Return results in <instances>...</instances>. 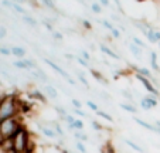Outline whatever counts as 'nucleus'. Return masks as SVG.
Here are the masks:
<instances>
[{
  "label": "nucleus",
  "mask_w": 160,
  "mask_h": 153,
  "mask_svg": "<svg viewBox=\"0 0 160 153\" xmlns=\"http://www.w3.org/2000/svg\"><path fill=\"white\" fill-rule=\"evenodd\" d=\"M89 72H91V75H92V77H94V78L97 79L98 82H101V84L106 85V87L109 85V81L106 79V77H105V75H103L101 71H98V69H95V68H92V67H91V68H89Z\"/></svg>",
  "instance_id": "nucleus-11"
},
{
  "label": "nucleus",
  "mask_w": 160,
  "mask_h": 153,
  "mask_svg": "<svg viewBox=\"0 0 160 153\" xmlns=\"http://www.w3.org/2000/svg\"><path fill=\"white\" fill-rule=\"evenodd\" d=\"M36 104L34 102H28V101H21L20 96H18V109H20V115H27L30 114L34 109Z\"/></svg>",
  "instance_id": "nucleus-6"
},
{
  "label": "nucleus",
  "mask_w": 160,
  "mask_h": 153,
  "mask_svg": "<svg viewBox=\"0 0 160 153\" xmlns=\"http://www.w3.org/2000/svg\"><path fill=\"white\" fill-rule=\"evenodd\" d=\"M111 18H112V20H116V21H121V18H119L116 14H112V16H111Z\"/></svg>",
  "instance_id": "nucleus-54"
},
{
  "label": "nucleus",
  "mask_w": 160,
  "mask_h": 153,
  "mask_svg": "<svg viewBox=\"0 0 160 153\" xmlns=\"http://www.w3.org/2000/svg\"><path fill=\"white\" fill-rule=\"evenodd\" d=\"M82 26H84V28H85L87 31H91V30H92V24H91L88 20H84V21H82Z\"/></svg>",
  "instance_id": "nucleus-45"
},
{
  "label": "nucleus",
  "mask_w": 160,
  "mask_h": 153,
  "mask_svg": "<svg viewBox=\"0 0 160 153\" xmlns=\"http://www.w3.org/2000/svg\"><path fill=\"white\" fill-rule=\"evenodd\" d=\"M0 87H3V81L2 79H0Z\"/></svg>",
  "instance_id": "nucleus-59"
},
{
  "label": "nucleus",
  "mask_w": 160,
  "mask_h": 153,
  "mask_svg": "<svg viewBox=\"0 0 160 153\" xmlns=\"http://www.w3.org/2000/svg\"><path fill=\"white\" fill-rule=\"evenodd\" d=\"M87 106L91 109V111H94V112H98V111H99L98 105L95 104V102H92V101H87Z\"/></svg>",
  "instance_id": "nucleus-37"
},
{
  "label": "nucleus",
  "mask_w": 160,
  "mask_h": 153,
  "mask_svg": "<svg viewBox=\"0 0 160 153\" xmlns=\"http://www.w3.org/2000/svg\"><path fill=\"white\" fill-rule=\"evenodd\" d=\"M91 125H92V128H94L97 132H102V130L108 129V128H105V126H103L102 123H99L98 120H91Z\"/></svg>",
  "instance_id": "nucleus-25"
},
{
  "label": "nucleus",
  "mask_w": 160,
  "mask_h": 153,
  "mask_svg": "<svg viewBox=\"0 0 160 153\" xmlns=\"http://www.w3.org/2000/svg\"><path fill=\"white\" fill-rule=\"evenodd\" d=\"M12 140H13V150H14L16 153L26 152L27 146L31 142V133H30V130L26 128L24 123L20 126V129L16 132V135L13 136Z\"/></svg>",
  "instance_id": "nucleus-3"
},
{
  "label": "nucleus",
  "mask_w": 160,
  "mask_h": 153,
  "mask_svg": "<svg viewBox=\"0 0 160 153\" xmlns=\"http://www.w3.org/2000/svg\"><path fill=\"white\" fill-rule=\"evenodd\" d=\"M13 67H16V68L18 69H28L27 64H26L24 60H17V61H13ZM30 71V69H28Z\"/></svg>",
  "instance_id": "nucleus-24"
},
{
  "label": "nucleus",
  "mask_w": 160,
  "mask_h": 153,
  "mask_svg": "<svg viewBox=\"0 0 160 153\" xmlns=\"http://www.w3.org/2000/svg\"><path fill=\"white\" fill-rule=\"evenodd\" d=\"M132 43H133V44H136L138 47H140V48H145L146 47V43H143L139 37H132Z\"/></svg>",
  "instance_id": "nucleus-35"
},
{
  "label": "nucleus",
  "mask_w": 160,
  "mask_h": 153,
  "mask_svg": "<svg viewBox=\"0 0 160 153\" xmlns=\"http://www.w3.org/2000/svg\"><path fill=\"white\" fill-rule=\"evenodd\" d=\"M41 2H42V4H44L47 9L52 10V12H58L57 6H55V3H54V0H41Z\"/></svg>",
  "instance_id": "nucleus-22"
},
{
  "label": "nucleus",
  "mask_w": 160,
  "mask_h": 153,
  "mask_svg": "<svg viewBox=\"0 0 160 153\" xmlns=\"http://www.w3.org/2000/svg\"><path fill=\"white\" fill-rule=\"evenodd\" d=\"M91 10L95 13V14H101L102 13V6L99 3H92L91 4Z\"/></svg>",
  "instance_id": "nucleus-32"
},
{
  "label": "nucleus",
  "mask_w": 160,
  "mask_h": 153,
  "mask_svg": "<svg viewBox=\"0 0 160 153\" xmlns=\"http://www.w3.org/2000/svg\"><path fill=\"white\" fill-rule=\"evenodd\" d=\"M60 153H70V150H67V149H61Z\"/></svg>",
  "instance_id": "nucleus-57"
},
{
  "label": "nucleus",
  "mask_w": 160,
  "mask_h": 153,
  "mask_svg": "<svg viewBox=\"0 0 160 153\" xmlns=\"http://www.w3.org/2000/svg\"><path fill=\"white\" fill-rule=\"evenodd\" d=\"M31 77H33L36 81H41V82H48V81H51V79H50V77L45 74V72L42 71L41 68L31 69Z\"/></svg>",
  "instance_id": "nucleus-9"
},
{
  "label": "nucleus",
  "mask_w": 160,
  "mask_h": 153,
  "mask_svg": "<svg viewBox=\"0 0 160 153\" xmlns=\"http://www.w3.org/2000/svg\"><path fill=\"white\" fill-rule=\"evenodd\" d=\"M6 34H7V31H6V27H0V38H4L6 37Z\"/></svg>",
  "instance_id": "nucleus-47"
},
{
  "label": "nucleus",
  "mask_w": 160,
  "mask_h": 153,
  "mask_svg": "<svg viewBox=\"0 0 160 153\" xmlns=\"http://www.w3.org/2000/svg\"><path fill=\"white\" fill-rule=\"evenodd\" d=\"M101 23H102V26H105V27L108 28L109 31H112V30H113V28H115V26H113V24H112L111 21H108V20H102V21H101Z\"/></svg>",
  "instance_id": "nucleus-42"
},
{
  "label": "nucleus",
  "mask_w": 160,
  "mask_h": 153,
  "mask_svg": "<svg viewBox=\"0 0 160 153\" xmlns=\"http://www.w3.org/2000/svg\"><path fill=\"white\" fill-rule=\"evenodd\" d=\"M99 4L103 7H111V4H109V0H99Z\"/></svg>",
  "instance_id": "nucleus-50"
},
{
  "label": "nucleus",
  "mask_w": 160,
  "mask_h": 153,
  "mask_svg": "<svg viewBox=\"0 0 160 153\" xmlns=\"http://www.w3.org/2000/svg\"><path fill=\"white\" fill-rule=\"evenodd\" d=\"M72 112L77 115V116H82V118H87L88 114L87 112H84L82 109H77V108H72Z\"/></svg>",
  "instance_id": "nucleus-40"
},
{
  "label": "nucleus",
  "mask_w": 160,
  "mask_h": 153,
  "mask_svg": "<svg viewBox=\"0 0 160 153\" xmlns=\"http://www.w3.org/2000/svg\"><path fill=\"white\" fill-rule=\"evenodd\" d=\"M42 24H44V27L47 28L48 31H51V33H54V31H55V30H54V26H52V24L50 23L48 20H42Z\"/></svg>",
  "instance_id": "nucleus-39"
},
{
  "label": "nucleus",
  "mask_w": 160,
  "mask_h": 153,
  "mask_svg": "<svg viewBox=\"0 0 160 153\" xmlns=\"http://www.w3.org/2000/svg\"><path fill=\"white\" fill-rule=\"evenodd\" d=\"M27 96L28 99H31V101L34 102H40V104H42V105H47L48 104V98H47V95H45L42 91L37 89V88H33V89H30L27 92Z\"/></svg>",
  "instance_id": "nucleus-4"
},
{
  "label": "nucleus",
  "mask_w": 160,
  "mask_h": 153,
  "mask_svg": "<svg viewBox=\"0 0 160 153\" xmlns=\"http://www.w3.org/2000/svg\"><path fill=\"white\" fill-rule=\"evenodd\" d=\"M154 37H156V41L159 43V41H160V31L154 30Z\"/></svg>",
  "instance_id": "nucleus-53"
},
{
  "label": "nucleus",
  "mask_w": 160,
  "mask_h": 153,
  "mask_svg": "<svg viewBox=\"0 0 160 153\" xmlns=\"http://www.w3.org/2000/svg\"><path fill=\"white\" fill-rule=\"evenodd\" d=\"M23 125V119L21 115H17L14 118H9V119L0 122V139L6 140V139H13L20 126Z\"/></svg>",
  "instance_id": "nucleus-2"
},
{
  "label": "nucleus",
  "mask_w": 160,
  "mask_h": 153,
  "mask_svg": "<svg viewBox=\"0 0 160 153\" xmlns=\"http://www.w3.org/2000/svg\"><path fill=\"white\" fill-rule=\"evenodd\" d=\"M13 3H18V4H23V2H24V0H12Z\"/></svg>",
  "instance_id": "nucleus-55"
},
{
  "label": "nucleus",
  "mask_w": 160,
  "mask_h": 153,
  "mask_svg": "<svg viewBox=\"0 0 160 153\" xmlns=\"http://www.w3.org/2000/svg\"><path fill=\"white\" fill-rule=\"evenodd\" d=\"M99 96H101V99H105V101H112V96L108 92H101Z\"/></svg>",
  "instance_id": "nucleus-46"
},
{
  "label": "nucleus",
  "mask_w": 160,
  "mask_h": 153,
  "mask_svg": "<svg viewBox=\"0 0 160 153\" xmlns=\"http://www.w3.org/2000/svg\"><path fill=\"white\" fill-rule=\"evenodd\" d=\"M75 61L79 64V65H82V67H85V68H91V65H89V63H88L85 58H82V57H79V55H77L75 57Z\"/></svg>",
  "instance_id": "nucleus-31"
},
{
  "label": "nucleus",
  "mask_w": 160,
  "mask_h": 153,
  "mask_svg": "<svg viewBox=\"0 0 160 153\" xmlns=\"http://www.w3.org/2000/svg\"><path fill=\"white\" fill-rule=\"evenodd\" d=\"M81 55H82V58H85L87 61H89V60H91V55L88 54V53H87L85 50H82V51H81Z\"/></svg>",
  "instance_id": "nucleus-48"
},
{
  "label": "nucleus",
  "mask_w": 160,
  "mask_h": 153,
  "mask_svg": "<svg viewBox=\"0 0 160 153\" xmlns=\"http://www.w3.org/2000/svg\"><path fill=\"white\" fill-rule=\"evenodd\" d=\"M67 82H68V84H70V85H72V87H77V82L74 81L72 78H68V79H67Z\"/></svg>",
  "instance_id": "nucleus-52"
},
{
  "label": "nucleus",
  "mask_w": 160,
  "mask_h": 153,
  "mask_svg": "<svg viewBox=\"0 0 160 153\" xmlns=\"http://www.w3.org/2000/svg\"><path fill=\"white\" fill-rule=\"evenodd\" d=\"M54 111L58 114V116L60 118H62V116H67L68 115V112H67V109L64 108V106H61V105H55L54 106Z\"/></svg>",
  "instance_id": "nucleus-28"
},
{
  "label": "nucleus",
  "mask_w": 160,
  "mask_h": 153,
  "mask_svg": "<svg viewBox=\"0 0 160 153\" xmlns=\"http://www.w3.org/2000/svg\"><path fill=\"white\" fill-rule=\"evenodd\" d=\"M75 147H77V150H78L79 153H88L87 152V147H85V145H84V142L77 140L75 142Z\"/></svg>",
  "instance_id": "nucleus-33"
},
{
  "label": "nucleus",
  "mask_w": 160,
  "mask_h": 153,
  "mask_svg": "<svg viewBox=\"0 0 160 153\" xmlns=\"http://www.w3.org/2000/svg\"><path fill=\"white\" fill-rule=\"evenodd\" d=\"M23 60L26 61V64H27V67H28V69H37L38 68V65H37V63H36V60H33V58H23Z\"/></svg>",
  "instance_id": "nucleus-27"
},
{
  "label": "nucleus",
  "mask_w": 160,
  "mask_h": 153,
  "mask_svg": "<svg viewBox=\"0 0 160 153\" xmlns=\"http://www.w3.org/2000/svg\"><path fill=\"white\" fill-rule=\"evenodd\" d=\"M136 2H139V3H143V2H146V0H136Z\"/></svg>",
  "instance_id": "nucleus-58"
},
{
  "label": "nucleus",
  "mask_w": 160,
  "mask_h": 153,
  "mask_svg": "<svg viewBox=\"0 0 160 153\" xmlns=\"http://www.w3.org/2000/svg\"><path fill=\"white\" fill-rule=\"evenodd\" d=\"M20 115L18 109V95L16 94H4L0 96V122Z\"/></svg>",
  "instance_id": "nucleus-1"
},
{
  "label": "nucleus",
  "mask_w": 160,
  "mask_h": 153,
  "mask_svg": "<svg viewBox=\"0 0 160 153\" xmlns=\"http://www.w3.org/2000/svg\"><path fill=\"white\" fill-rule=\"evenodd\" d=\"M77 78H78V81L81 82V84L84 85L85 88H89V82H88V79L85 78V75H84V74H81V71L77 72Z\"/></svg>",
  "instance_id": "nucleus-26"
},
{
  "label": "nucleus",
  "mask_w": 160,
  "mask_h": 153,
  "mask_svg": "<svg viewBox=\"0 0 160 153\" xmlns=\"http://www.w3.org/2000/svg\"><path fill=\"white\" fill-rule=\"evenodd\" d=\"M2 3H3L6 7H9V9H12V7H13V2H12V0H3Z\"/></svg>",
  "instance_id": "nucleus-49"
},
{
  "label": "nucleus",
  "mask_w": 160,
  "mask_h": 153,
  "mask_svg": "<svg viewBox=\"0 0 160 153\" xmlns=\"http://www.w3.org/2000/svg\"><path fill=\"white\" fill-rule=\"evenodd\" d=\"M37 125H38L40 130H41V133L44 136H47V138H50V139H57L58 138V135L55 133V130L52 129L51 126L45 125V123H41V122H37Z\"/></svg>",
  "instance_id": "nucleus-7"
},
{
  "label": "nucleus",
  "mask_w": 160,
  "mask_h": 153,
  "mask_svg": "<svg viewBox=\"0 0 160 153\" xmlns=\"http://www.w3.org/2000/svg\"><path fill=\"white\" fill-rule=\"evenodd\" d=\"M153 125H154V126H157V128H160V120H154Z\"/></svg>",
  "instance_id": "nucleus-56"
},
{
  "label": "nucleus",
  "mask_w": 160,
  "mask_h": 153,
  "mask_svg": "<svg viewBox=\"0 0 160 153\" xmlns=\"http://www.w3.org/2000/svg\"><path fill=\"white\" fill-rule=\"evenodd\" d=\"M21 18H23V21H24V23H27L28 26H31V27H36V26H37V20H36V18H33L31 16L26 14V16H23Z\"/></svg>",
  "instance_id": "nucleus-23"
},
{
  "label": "nucleus",
  "mask_w": 160,
  "mask_h": 153,
  "mask_svg": "<svg viewBox=\"0 0 160 153\" xmlns=\"http://www.w3.org/2000/svg\"><path fill=\"white\" fill-rule=\"evenodd\" d=\"M51 34H52V38H54L55 41H62V40H64L62 33H60V31H57V30H55L54 33H51Z\"/></svg>",
  "instance_id": "nucleus-38"
},
{
  "label": "nucleus",
  "mask_w": 160,
  "mask_h": 153,
  "mask_svg": "<svg viewBox=\"0 0 160 153\" xmlns=\"http://www.w3.org/2000/svg\"><path fill=\"white\" fill-rule=\"evenodd\" d=\"M143 99H146V101L150 104L152 108H156V106L159 105V98H157V96H154V95H152V94H148V95H146Z\"/></svg>",
  "instance_id": "nucleus-19"
},
{
  "label": "nucleus",
  "mask_w": 160,
  "mask_h": 153,
  "mask_svg": "<svg viewBox=\"0 0 160 153\" xmlns=\"http://www.w3.org/2000/svg\"><path fill=\"white\" fill-rule=\"evenodd\" d=\"M74 138L79 142H84V143L85 142H89V136L85 135L82 130H75V132H74Z\"/></svg>",
  "instance_id": "nucleus-18"
},
{
  "label": "nucleus",
  "mask_w": 160,
  "mask_h": 153,
  "mask_svg": "<svg viewBox=\"0 0 160 153\" xmlns=\"http://www.w3.org/2000/svg\"><path fill=\"white\" fill-rule=\"evenodd\" d=\"M146 38L152 43V44H156V37H154V28H149L148 33H146Z\"/></svg>",
  "instance_id": "nucleus-29"
},
{
  "label": "nucleus",
  "mask_w": 160,
  "mask_h": 153,
  "mask_svg": "<svg viewBox=\"0 0 160 153\" xmlns=\"http://www.w3.org/2000/svg\"><path fill=\"white\" fill-rule=\"evenodd\" d=\"M140 108L143 109V111H149V109H152V106H150V104H149L146 99H140Z\"/></svg>",
  "instance_id": "nucleus-36"
},
{
  "label": "nucleus",
  "mask_w": 160,
  "mask_h": 153,
  "mask_svg": "<svg viewBox=\"0 0 160 153\" xmlns=\"http://www.w3.org/2000/svg\"><path fill=\"white\" fill-rule=\"evenodd\" d=\"M42 92L47 95L48 99H58V91L54 85L51 84H44L42 85Z\"/></svg>",
  "instance_id": "nucleus-8"
},
{
  "label": "nucleus",
  "mask_w": 160,
  "mask_h": 153,
  "mask_svg": "<svg viewBox=\"0 0 160 153\" xmlns=\"http://www.w3.org/2000/svg\"><path fill=\"white\" fill-rule=\"evenodd\" d=\"M149 55H150V67H152V69H153L154 72H157V74H160V67H159V64H157V53L156 51H150Z\"/></svg>",
  "instance_id": "nucleus-14"
},
{
  "label": "nucleus",
  "mask_w": 160,
  "mask_h": 153,
  "mask_svg": "<svg viewBox=\"0 0 160 153\" xmlns=\"http://www.w3.org/2000/svg\"><path fill=\"white\" fill-rule=\"evenodd\" d=\"M119 106L123 111L129 112V114H139V108L136 105H133V104H130V102H122V104H119Z\"/></svg>",
  "instance_id": "nucleus-13"
},
{
  "label": "nucleus",
  "mask_w": 160,
  "mask_h": 153,
  "mask_svg": "<svg viewBox=\"0 0 160 153\" xmlns=\"http://www.w3.org/2000/svg\"><path fill=\"white\" fill-rule=\"evenodd\" d=\"M129 51L132 53L133 55H135L136 58H140V57H142V53H143L142 48L138 47V45L133 44V43H130V44H129Z\"/></svg>",
  "instance_id": "nucleus-17"
},
{
  "label": "nucleus",
  "mask_w": 160,
  "mask_h": 153,
  "mask_svg": "<svg viewBox=\"0 0 160 153\" xmlns=\"http://www.w3.org/2000/svg\"><path fill=\"white\" fill-rule=\"evenodd\" d=\"M60 119H61V120H64V122H67V123H68V125H71V123H74V122H75V119H77V118H75V116H72V115H70V114H68V115H67V116H62V118H60Z\"/></svg>",
  "instance_id": "nucleus-34"
},
{
  "label": "nucleus",
  "mask_w": 160,
  "mask_h": 153,
  "mask_svg": "<svg viewBox=\"0 0 160 153\" xmlns=\"http://www.w3.org/2000/svg\"><path fill=\"white\" fill-rule=\"evenodd\" d=\"M95 114L98 115V116H101L102 119H105V120H108V122H111V123H113L115 122V119L111 116V115L108 114V112H105V111H98V112H95Z\"/></svg>",
  "instance_id": "nucleus-21"
},
{
  "label": "nucleus",
  "mask_w": 160,
  "mask_h": 153,
  "mask_svg": "<svg viewBox=\"0 0 160 153\" xmlns=\"http://www.w3.org/2000/svg\"><path fill=\"white\" fill-rule=\"evenodd\" d=\"M99 50H101V53H102V54L108 55V57L113 58V60H121V55H119L115 50H112V48H109L108 45L102 44V43H101V44H99Z\"/></svg>",
  "instance_id": "nucleus-10"
},
{
  "label": "nucleus",
  "mask_w": 160,
  "mask_h": 153,
  "mask_svg": "<svg viewBox=\"0 0 160 153\" xmlns=\"http://www.w3.org/2000/svg\"><path fill=\"white\" fill-rule=\"evenodd\" d=\"M101 153H116V152H115V147L112 146V143L108 140L102 147H101Z\"/></svg>",
  "instance_id": "nucleus-20"
},
{
  "label": "nucleus",
  "mask_w": 160,
  "mask_h": 153,
  "mask_svg": "<svg viewBox=\"0 0 160 153\" xmlns=\"http://www.w3.org/2000/svg\"><path fill=\"white\" fill-rule=\"evenodd\" d=\"M26 54H27V51H26L24 47H20V45L12 47V55H14V57L18 58V60H23V58L26 57Z\"/></svg>",
  "instance_id": "nucleus-12"
},
{
  "label": "nucleus",
  "mask_w": 160,
  "mask_h": 153,
  "mask_svg": "<svg viewBox=\"0 0 160 153\" xmlns=\"http://www.w3.org/2000/svg\"><path fill=\"white\" fill-rule=\"evenodd\" d=\"M65 58H67V60H71V61H74V60H75V55H72V54H68V53H65Z\"/></svg>",
  "instance_id": "nucleus-51"
},
{
  "label": "nucleus",
  "mask_w": 160,
  "mask_h": 153,
  "mask_svg": "<svg viewBox=\"0 0 160 153\" xmlns=\"http://www.w3.org/2000/svg\"><path fill=\"white\" fill-rule=\"evenodd\" d=\"M84 128H85L84 122H82L81 119H78V118L75 119V122H74V123L68 125V130H70V132H75V130H84Z\"/></svg>",
  "instance_id": "nucleus-15"
},
{
  "label": "nucleus",
  "mask_w": 160,
  "mask_h": 153,
  "mask_svg": "<svg viewBox=\"0 0 160 153\" xmlns=\"http://www.w3.org/2000/svg\"><path fill=\"white\" fill-rule=\"evenodd\" d=\"M125 143H126L129 147H132L133 150H136L138 153H145V149H143L142 146H139V145L136 143V142L130 140V139H125Z\"/></svg>",
  "instance_id": "nucleus-16"
},
{
  "label": "nucleus",
  "mask_w": 160,
  "mask_h": 153,
  "mask_svg": "<svg viewBox=\"0 0 160 153\" xmlns=\"http://www.w3.org/2000/svg\"><path fill=\"white\" fill-rule=\"evenodd\" d=\"M0 54L12 55V48H9V47H0Z\"/></svg>",
  "instance_id": "nucleus-43"
},
{
  "label": "nucleus",
  "mask_w": 160,
  "mask_h": 153,
  "mask_svg": "<svg viewBox=\"0 0 160 153\" xmlns=\"http://www.w3.org/2000/svg\"><path fill=\"white\" fill-rule=\"evenodd\" d=\"M71 104H72V106H74V108H77V109H81L82 108V102L79 101V99L72 98V99H71Z\"/></svg>",
  "instance_id": "nucleus-41"
},
{
  "label": "nucleus",
  "mask_w": 160,
  "mask_h": 153,
  "mask_svg": "<svg viewBox=\"0 0 160 153\" xmlns=\"http://www.w3.org/2000/svg\"><path fill=\"white\" fill-rule=\"evenodd\" d=\"M119 92H121V95L123 96V98H126L128 101L130 102V104H133V101H135V98H133V96H132V94H130L129 91H126V89H121V91H119Z\"/></svg>",
  "instance_id": "nucleus-30"
},
{
  "label": "nucleus",
  "mask_w": 160,
  "mask_h": 153,
  "mask_svg": "<svg viewBox=\"0 0 160 153\" xmlns=\"http://www.w3.org/2000/svg\"><path fill=\"white\" fill-rule=\"evenodd\" d=\"M111 34H112V37H115L116 40H119V38H121V30H118V28H116V27L111 31Z\"/></svg>",
  "instance_id": "nucleus-44"
},
{
  "label": "nucleus",
  "mask_w": 160,
  "mask_h": 153,
  "mask_svg": "<svg viewBox=\"0 0 160 153\" xmlns=\"http://www.w3.org/2000/svg\"><path fill=\"white\" fill-rule=\"evenodd\" d=\"M44 63L47 64V65H48L50 68H52V69H54V71L57 72L58 75H61V77H62V78L65 79V81H67V79H68V78H71V75L68 74V72H65V71H64V68H62V67H60L57 63H54V61H52V60H50V58L44 57Z\"/></svg>",
  "instance_id": "nucleus-5"
}]
</instances>
